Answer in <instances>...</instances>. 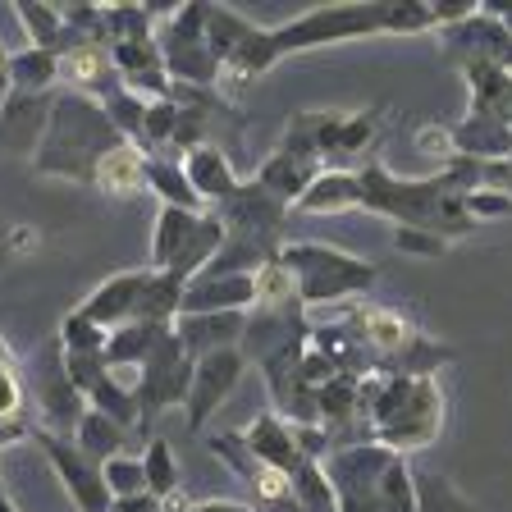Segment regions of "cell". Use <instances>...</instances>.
<instances>
[{"mask_svg": "<svg viewBox=\"0 0 512 512\" xmlns=\"http://www.w3.org/2000/svg\"><path fill=\"white\" fill-rule=\"evenodd\" d=\"M320 316V311H307ZM325 320H339L343 330L352 334L357 352L371 375L380 380H394V375H435L444 362H453V352L444 343L426 339L416 330V320H407L403 311L380 307V302H339V307H325Z\"/></svg>", "mask_w": 512, "mask_h": 512, "instance_id": "1", "label": "cell"}, {"mask_svg": "<svg viewBox=\"0 0 512 512\" xmlns=\"http://www.w3.org/2000/svg\"><path fill=\"white\" fill-rule=\"evenodd\" d=\"M357 179H362V211L389 215V220H398V229H426L444 243L476 229L467 211V192L444 170L430 174V179H398L380 160H371L366 170H357Z\"/></svg>", "mask_w": 512, "mask_h": 512, "instance_id": "2", "label": "cell"}, {"mask_svg": "<svg viewBox=\"0 0 512 512\" xmlns=\"http://www.w3.org/2000/svg\"><path fill=\"white\" fill-rule=\"evenodd\" d=\"M444 407H448V394L439 384V375H394V380H380L362 426V444H380L394 458H407V453L439 439Z\"/></svg>", "mask_w": 512, "mask_h": 512, "instance_id": "3", "label": "cell"}, {"mask_svg": "<svg viewBox=\"0 0 512 512\" xmlns=\"http://www.w3.org/2000/svg\"><path fill=\"white\" fill-rule=\"evenodd\" d=\"M128 142L115 128V119L106 115L101 101L78 92H60L46 124V138L37 147V174L46 179H69V183H92L96 160L110 147Z\"/></svg>", "mask_w": 512, "mask_h": 512, "instance_id": "4", "label": "cell"}, {"mask_svg": "<svg viewBox=\"0 0 512 512\" xmlns=\"http://www.w3.org/2000/svg\"><path fill=\"white\" fill-rule=\"evenodd\" d=\"M279 261L288 266V275L298 284V302L307 311H325V307H339V302H352L380 275L371 261H362V256H352V252H339V247H330V243H284L279 247Z\"/></svg>", "mask_w": 512, "mask_h": 512, "instance_id": "5", "label": "cell"}, {"mask_svg": "<svg viewBox=\"0 0 512 512\" xmlns=\"http://www.w3.org/2000/svg\"><path fill=\"white\" fill-rule=\"evenodd\" d=\"M160 60H165V74L179 87H215L220 83V60L206 46V5H183L165 19V32L156 37Z\"/></svg>", "mask_w": 512, "mask_h": 512, "instance_id": "6", "label": "cell"}, {"mask_svg": "<svg viewBox=\"0 0 512 512\" xmlns=\"http://www.w3.org/2000/svg\"><path fill=\"white\" fill-rule=\"evenodd\" d=\"M188 389H192V357L183 352L179 334H165L156 352L147 362L138 366V384H133V398H138V430L147 435V426L156 421L160 412L188 403Z\"/></svg>", "mask_w": 512, "mask_h": 512, "instance_id": "7", "label": "cell"}, {"mask_svg": "<svg viewBox=\"0 0 512 512\" xmlns=\"http://www.w3.org/2000/svg\"><path fill=\"white\" fill-rule=\"evenodd\" d=\"M394 453L380 444H348L325 458V476L339 512H380V480Z\"/></svg>", "mask_w": 512, "mask_h": 512, "instance_id": "8", "label": "cell"}, {"mask_svg": "<svg viewBox=\"0 0 512 512\" xmlns=\"http://www.w3.org/2000/svg\"><path fill=\"white\" fill-rule=\"evenodd\" d=\"M32 444L46 453V462L55 467V476L64 480V490H69V499L78 503V512H110V485H106V467L101 462H92L83 453V448L74 444V439L64 435H51V430H32Z\"/></svg>", "mask_w": 512, "mask_h": 512, "instance_id": "9", "label": "cell"}, {"mask_svg": "<svg viewBox=\"0 0 512 512\" xmlns=\"http://www.w3.org/2000/svg\"><path fill=\"white\" fill-rule=\"evenodd\" d=\"M32 384H37V407H42V430L74 439V430L83 426V416L92 412V407H87V398L78 394V384L69 380V371H64L60 339L42 352V371H37ZM37 407H32V412H37Z\"/></svg>", "mask_w": 512, "mask_h": 512, "instance_id": "10", "label": "cell"}, {"mask_svg": "<svg viewBox=\"0 0 512 512\" xmlns=\"http://www.w3.org/2000/svg\"><path fill=\"white\" fill-rule=\"evenodd\" d=\"M247 371V357L238 348H220V352H206V357H197L192 362V389H188V426L202 430L206 421H211L215 412L224 407V398L238 389V380H243Z\"/></svg>", "mask_w": 512, "mask_h": 512, "instance_id": "11", "label": "cell"}, {"mask_svg": "<svg viewBox=\"0 0 512 512\" xmlns=\"http://www.w3.org/2000/svg\"><path fill=\"white\" fill-rule=\"evenodd\" d=\"M55 96L60 92H10V101L0 106V151L5 156H37L51 124Z\"/></svg>", "mask_w": 512, "mask_h": 512, "instance_id": "12", "label": "cell"}, {"mask_svg": "<svg viewBox=\"0 0 512 512\" xmlns=\"http://www.w3.org/2000/svg\"><path fill=\"white\" fill-rule=\"evenodd\" d=\"M320 174H325V160L320 156H311V151H293L288 142H279V147L266 156V165L256 170V183L293 211V202H298Z\"/></svg>", "mask_w": 512, "mask_h": 512, "instance_id": "13", "label": "cell"}, {"mask_svg": "<svg viewBox=\"0 0 512 512\" xmlns=\"http://www.w3.org/2000/svg\"><path fill=\"white\" fill-rule=\"evenodd\" d=\"M147 284H151V266L110 275L106 284L92 288V298L83 302V311L101 330H119V325H128V320L138 316V302H142V293H147Z\"/></svg>", "mask_w": 512, "mask_h": 512, "instance_id": "14", "label": "cell"}, {"mask_svg": "<svg viewBox=\"0 0 512 512\" xmlns=\"http://www.w3.org/2000/svg\"><path fill=\"white\" fill-rule=\"evenodd\" d=\"M247 330V311H202V316H179L174 320V334H179L183 352L192 362L206 357V352L220 348H238Z\"/></svg>", "mask_w": 512, "mask_h": 512, "instance_id": "15", "label": "cell"}, {"mask_svg": "<svg viewBox=\"0 0 512 512\" xmlns=\"http://www.w3.org/2000/svg\"><path fill=\"white\" fill-rule=\"evenodd\" d=\"M60 83L78 96H92V101H106L119 87V69L110 60V46H74V51L60 55Z\"/></svg>", "mask_w": 512, "mask_h": 512, "instance_id": "16", "label": "cell"}, {"mask_svg": "<svg viewBox=\"0 0 512 512\" xmlns=\"http://www.w3.org/2000/svg\"><path fill=\"white\" fill-rule=\"evenodd\" d=\"M183 174H188L192 192L206 202V211H211V206H220V202H229V197L243 188V179H238L234 165H229V151L215 147V142L188 151V156H183Z\"/></svg>", "mask_w": 512, "mask_h": 512, "instance_id": "17", "label": "cell"}, {"mask_svg": "<svg viewBox=\"0 0 512 512\" xmlns=\"http://www.w3.org/2000/svg\"><path fill=\"white\" fill-rule=\"evenodd\" d=\"M453 147L471 160H512V124L485 110H471L462 124H453Z\"/></svg>", "mask_w": 512, "mask_h": 512, "instance_id": "18", "label": "cell"}, {"mask_svg": "<svg viewBox=\"0 0 512 512\" xmlns=\"http://www.w3.org/2000/svg\"><path fill=\"white\" fill-rule=\"evenodd\" d=\"M243 439H247V448L256 453V462L279 467V471H288V476H293V467L307 458V453L298 448V439H293V426H288L279 412H261L252 426L243 430Z\"/></svg>", "mask_w": 512, "mask_h": 512, "instance_id": "19", "label": "cell"}, {"mask_svg": "<svg viewBox=\"0 0 512 512\" xmlns=\"http://www.w3.org/2000/svg\"><path fill=\"white\" fill-rule=\"evenodd\" d=\"M92 188H101L106 197H133V192H142L147 188V156H142L133 142L110 147L106 156L96 160Z\"/></svg>", "mask_w": 512, "mask_h": 512, "instance_id": "20", "label": "cell"}, {"mask_svg": "<svg viewBox=\"0 0 512 512\" xmlns=\"http://www.w3.org/2000/svg\"><path fill=\"white\" fill-rule=\"evenodd\" d=\"M362 206V179L352 170H325L307 192H302L293 211L302 215H339V211H357Z\"/></svg>", "mask_w": 512, "mask_h": 512, "instance_id": "21", "label": "cell"}, {"mask_svg": "<svg viewBox=\"0 0 512 512\" xmlns=\"http://www.w3.org/2000/svg\"><path fill=\"white\" fill-rule=\"evenodd\" d=\"M174 325H156V320H128L119 330H110V343H106V362L110 371H128V366H142L151 352L165 343Z\"/></svg>", "mask_w": 512, "mask_h": 512, "instance_id": "22", "label": "cell"}, {"mask_svg": "<svg viewBox=\"0 0 512 512\" xmlns=\"http://www.w3.org/2000/svg\"><path fill=\"white\" fill-rule=\"evenodd\" d=\"M206 215V211H202ZM197 211H179V206H160L156 215V234H151V270H170L179 261V252L188 247V238L197 234V224H202Z\"/></svg>", "mask_w": 512, "mask_h": 512, "instance_id": "23", "label": "cell"}, {"mask_svg": "<svg viewBox=\"0 0 512 512\" xmlns=\"http://www.w3.org/2000/svg\"><path fill=\"white\" fill-rule=\"evenodd\" d=\"M147 188L160 197V206H179V211H206V202L192 192L188 174H183V156H147Z\"/></svg>", "mask_w": 512, "mask_h": 512, "instance_id": "24", "label": "cell"}, {"mask_svg": "<svg viewBox=\"0 0 512 512\" xmlns=\"http://www.w3.org/2000/svg\"><path fill=\"white\" fill-rule=\"evenodd\" d=\"M252 32H256L252 19H243V14H234V10H224V5H206V46H211V55L220 60V69L234 60L238 51H243Z\"/></svg>", "mask_w": 512, "mask_h": 512, "instance_id": "25", "label": "cell"}, {"mask_svg": "<svg viewBox=\"0 0 512 512\" xmlns=\"http://www.w3.org/2000/svg\"><path fill=\"white\" fill-rule=\"evenodd\" d=\"M60 83V55L28 46L10 55V92H51Z\"/></svg>", "mask_w": 512, "mask_h": 512, "instance_id": "26", "label": "cell"}, {"mask_svg": "<svg viewBox=\"0 0 512 512\" xmlns=\"http://www.w3.org/2000/svg\"><path fill=\"white\" fill-rule=\"evenodd\" d=\"M74 444L83 448L92 462H101V467H106L110 458H119V453H124L128 430L119 426V421H110L106 412H96V407H92V412L83 416V426L74 430Z\"/></svg>", "mask_w": 512, "mask_h": 512, "instance_id": "27", "label": "cell"}, {"mask_svg": "<svg viewBox=\"0 0 512 512\" xmlns=\"http://www.w3.org/2000/svg\"><path fill=\"white\" fill-rule=\"evenodd\" d=\"M412 480H416V512H476V503H471L448 476H439V471L412 467Z\"/></svg>", "mask_w": 512, "mask_h": 512, "instance_id": "28", "label": "cell"}, {"mask_svg": "<svg viewBox=\"0 0 512 512\" xmlns=\"http://www.w3.org/2000/svg\"><path fill=\"white\" fill-rule=\"evenodd\" d=\"M14 10H19V23L28 28L32 46H42V51H64V14L60 5H37V0H14Z\"/></svg>", "mask_w": 512, "mask_h": 512, "instance_id": "29", "label": "cell"}, {"mask_svg": "<svg viewBox=\"0 0 512 512\" xmlns=\"http://www.w3.org/2000/svg\"><path fill=\"white\" fill-rule=\"evenodd\" d=\"M142 471H147V494L151 499H170L174 490H183V471L179 458L165 439H147V453H142Z\"/></svg>", "mask_w": 512, "mask_h": 512, "instance_id": "30", "label": "cell"}, {"mask_svg": "<svg viewBox=\"0 0 512 512\" xmlns=\"http://www.w3.org/2000/svg\"><path fill=\"white\" fill-rule=\"evenodd\" d=\"M106 343H110V330H101V325H96L83 307H74L69 316L60 320V348L69 352V357H92V352H106Z\"/></svg>", "mask_w": 512, "mask_h": 512, "instance_id": "31", "label": "cell"}, {"mask_svg": "<svg viewBox=\"0 0 512 512\" xmlns=\"http://www.w3.org/2000/svg\"><path fill=\"white\" fill-rule=\"evenodd\" d=\"M293 494H298L302 512H339V508H334L330 476H325V462L302 458L298 467H293Z\"/></svg>", "mask_w": 512, "mask_h": 512, "instance_id": "32", "label": "cell"}, {"mask_svg": "<svg viewBox=\"0 0 512 512\" xmlns=\"http://www.w3.org/2000/svg\"><path fill=\"white\" fill-rule=\"evenodd\" d=\"M156 14L151 5H106V37L110 46H124V42H151Z\"/></svg>", "mask_w": 512, "mask_h": 512, "instance_id": "33", "label": "cell"}, {"mask_svg": "<svg viewBox=\"0 0 512 512\" xmlns=\"http://www.w3.org/2000/svg\"><path fill=\"white\" fill-rule=\"evenodd\" d=\"M380 512H416V480L407 458H394L380 480Z\"/></svg>", "mask_w": 512, "mask_h": 512, "instance_id": "34", "label": "cell"}, {"mask_svg": "<svg viewBox=\"0 0 512 512\" xmlns=\"http://www.w3.org/2000/svg\"><path fill=\"white\" fill-rule=\"evenodd\" d=\"M106 485H110V499H138V494H147V471H142V458H128V453L110 458L106 462Z\"/></svg>", "mask_w": 512, "mask_h": 512, "instance_id": "35", "label": "cell"}, {"mask_svg": "<svg viewBox=\"0 0 512 512\" xmlns=\"http://www.w3.org/2000/svg\"><path fill=\"white\" fill-rule=\"evenodd\" d=\"M32 412L28 407V380H23L19 362H5L0 366V421L5 416H23Z\"/></svg>", "mask_w": 512, "mask_h": 512, "instance_id": "36", "label": "cell"}, {"mask_svg": "<svg viewBox=\"0 0 512 512\" xmlns=\"http://www.w3.org/2000/svg\"><path fill=\"white\" fill-rule=\"evenodd\" d=\"M467 211H471V220H499V215H512V197L494 188H476V192H467Z\"/></svg>", "mask_w": 512, "mask_h": 512, "instance_id": "37", "label": "cell"}, {"mask_svg": "<svg viewBox=\"0 0 512 512\" xmlns=\"http://www.w3.org/2000/svg\"><path fill=\"white\" fill-rule=\"evenodd\" d=\"M394 247L407 256H439L448 243L439 234H426V229H394Z\"/></svg>", "mask_w": 512, "mask_h": 512, "instance_id": "38", "label": "cell"}, {"mask_svg": "<svg viewBox=\"0 0 512 512\" xmlns=\"http://www.w3.org/2000/svg\"><path fill=\"white\" fill-rule=\"evenodd\" d=\"M416 151H426V156H439L448 165V160L458 156V147H453V128H439V124H426L421 133H416Z\"/></svg>", "mask_w": 512, "mask_h": 512, "instance_id": "39", "label": "cell"}, {"mask_svg": "<svg viewBox=\"0 0 512 512\" xmlns=\"http://www.w3.org/2000/svg\"><path fill=\"white\" fill-rule=\"evenodd\" d=\"M188 512H261L256 503H238V499H197Z\"/></svg>", "mask_w": 512, "mask_h": 512, "instance_id": "40", "label": "cell"}, {"mask_svg": "<svg viewBox=\"0 0 512 512\" xmlns=\"http://www.w3.org/2000/svg\"><path fill=\"white\" fill-rule=\"evenodd\" d=\"M110 512H160V503L151 494H138V499H115Z\"/></svg>", "mask_w": 512, "mask_h": 512, "instance_id": "41", "label": "cell"}, {"mask_svg": "<svg viewBox=\"0 0 512 512\" xmlns=\"http://www.w3.org/2000/svg\"><path fill=\"white\" fill-rule=\"evenodd\" d=\"M5 362H14V352L5 348V339H0V366H5Z\"/></svg>", "mask_w": 512, "mask_h": 512, "instance_id": "42", "label": "cell"}, {"mask_svg": "<svg viewBox=\"0 0 512 512\" xmlns=\"http://www.w3.org/2000/svg\"><path fill=\"white\" fill-rule=\"evenodd\" d=\"M0 512H19V508H14V503H10V494H5V499H0Z\"/></svg>", "mask_w": 512, "mask_h": 512, "instance_id": "43", "label": "cell"}, {"mask_svg": "<svg viewBox=\"0 0 512 512\" xmlns=\"http://www.w3.org/2000/svg\"><path fill=\"white\" fill-rule=\"evenodd\" d=\"M5 101H10V92H5V87H0V106H5Z\"/></svg>", "mask_w": 512, "mask_h": 512, "instance_id": "44", "label": "cell"}, {"mask_svg": "<svg viewBox=\"0 0 512 512\" xmlns=\"http://www.w3.org/2000/svg\"><path fill=\"white\" fill-rule=\"evenodd\" d=\"M0 499H5V480H0Z\"/></svg>", "mask_w": 512, "mask_h": 512, "instance_id": "45", "label": "cell"}, {"mask_svg": "<svg viewBox=\"0 0 512 512\" xmlns=\"http://www.w3.org/2000/svg\"><path fill=\"white\" fill-rule=\"evenodd\" d=\"M0 261H5V247H0Z\"/></svg>", "mask_w": 512, "mask_h": 512, "instance_id": "46", "label": "cell"}]
</instances>
